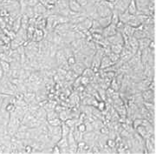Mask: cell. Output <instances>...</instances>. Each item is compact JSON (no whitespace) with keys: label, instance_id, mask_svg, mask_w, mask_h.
<instances>
[{"label":"cell","instance_id":"1","mask_svg":"<svg viewBox=\"0 0 156 154\" xmlns=\"http://www.w3.org/2000/svg\"><path fill=\"white\" fill-rule=\"evenodd\" d=\"M141 98L144 102H150L155 104V91H152L150 89H145L140 92Z\"/></svg>","mask_w":156,"mask_h":154},{"label":"cell","instance_id":"2","mask_svg":"<svg viewBox=\"0 0 156 154\" xmlns=\"http://www.w3.org/2000/svg\"><path fill=\"white\" fill-rule=\"evenodd\" d=\"M96 11L99 17L110 16L112 14V10H110L108 7H107L105 5H103L101 1L96 3Z\"/></svg>","mask_w":156,"mask_h":154},{"label":"cell","instance_id":"3","mask_svg":"<svg viewBox=\"0 0 156 154\" xmlns=\"http://www.w3.org/2000/svg\"><path fill=\"white\" fill-rule=\"evenodd\" d=\"M107 40L109 44H124V39L121 32H117L111 37L107 38Z\"/></svg>","mask_w":156,"mask_h":154},{"label":"cell","instance_id":"4","mask_svg":"<svg viewBox=\"0 0 156 154\" xmlns=\"http://www.w3.org/2000/svg\"><path fill=\"white\" fill-rule=\"evenodd\" d=\"M33 9L34 13H35V17H37L39 16H44V17H46L48 9H47L46 6H44L43 4L39 3V4H37L36 6H34Z\"/></svg>","mask_w":156,"mask_h":154},{"label":"cell","instance_id":"5","mask_svg":"<svg viewBox=\"0 0 156 154\" xmlns=\"http://www.w3.org/2000/svg\"><path fill=\"white\" fill-rule=\"evenodd\" d=\"M117 29L116 25L113 24H110L109 25H108L107 27L103 28L102 29V36L103 38H108V37H111L113 35H115V33H117Z\"/></svg>","mask_w":156,"mask_h":154},{"label":"cell","instance_id":"6","mask_svg":"<svg viewBox=\"0 0 156 154\" xmlns=\"http://www.w3.org/2000/svg\"><path fill=\"white\" fill-rule=\"evenodd\" d=\"M56 145L60 148L61 153H69V144H68L67 137H62L58 140Z\"/></svg>","mask_w":156,"mask_h":154},{"label":"cell","instance_id":"7","mask_svg":"<svg viewBox=\"0 0 156 154\" xmlns=\"http://www.w3.org/2000/svg\"><path fill=\"white\" fill-rule=\"evenodd\" d=\"M66 59H67V58H66V55H65V53H64L62 48H59V49L57 50L56 57H55V61H56V66H60L61 64L64 63L66 61Z\"/></svg>","mask_w":156,"mask_h":154},{"label":"cell","instance_id":"8","mask_svg":"<svg viewBox=\"0 0 156 154\" xmlns=\"http://www.w3.org/2000/svg\"><path fill=\"white\" fill-rule=\"evenodd\" d=\"M45 37V32L44 30H41V29H36L35 30V32L33 34V37H32V39L31 41H34V42H37V43H39L41 42L42 40L44 39Z\"/></svg>","mask_w":156,"mask_h":154},{"label":"cell","instance_id":"9","mask_svg":"<svg viewBox=\"0 0 156 154\" xmlns=\"http://www.w3.org/2000/svg\"><path fill=\"white\" fill-rule=\"evenodd\" d=\"M69 8L70 11L74 12H84L83 8L78 4L76 0L69 1Z\"/></svg>","mask_w":156,"mask_h":154},{"label":"cell","instance_id":"10","mask_svg":"<svg viewBox=\"0 0 156 154\" xmlns=\"http://www.w3.org/2000/svg\"><path fill=\"white\" fill-rule=\"evenodd\" d=\"M114 65V63L110 60V58L107 55H104L101 59V65H100V70H105L107 68H109Z\"/></svg>","mask_w":156,"mask_h":154},{"label":"cell","instance_id":"11","mask_svg":"<svg viewBox=\"0 0 156 154\" xmlns=\"http://www.w3.org/2000/svg\"><path fill=\"white\" fill-rule=\"evenodd\" d=\"M85 68H86V66H84L83 63L77 62V61H76V63L74 66L70 67V69H71L75 73H76L78 76H81V75L83 74V71L85 70Z\"/></svg>","mask_w":156,"mask_h":154},{"label":"cell","instance_id":"12","mask_svg":"<svg viewBox=\"0 0 156 154\" xmlns=\"http://www.w3.org/2000/svg\"><path fill=\"white\" fill-rule=\"evenodd\" d=\"M134 131L137 132L141 138H144V139L148 138V137L150 136V134H149V132H147V128H146L144 126H142V125H140L139 126L136 127V128L134 129Z\"/></svg>","mask_w":156,"mask_h":154},{"label":"cell","instance_id":"13","mask_svg":"<svg viewBox=\"0 0 156 154\" xmlns=\"http://www.w3.org/2000/svg\"><path fill=\"white\" fill-rule=\"evenodd\" d=\"M134 27H132V26H130V25H128V24H125V26L123 28L122 32V35L124 36V37H127V38H130V37H132L133 36V34L134 32Z\"/></svg>","mask_w":156,"mask_h":154},{"label":"cell","instance_id":"14","mask_svg":"<svg viewBox=\"0 0 156 154\" xmlns=\"http://www.w3.org/2000/svg\"><path fill=\"white\" fill-rule=\"evenodd\" d=\"M151 39L148 38H143V39H138V44H139V50L146 49V48H148L149 44H150Z\"/></svg>","mask_w":156,"mask_h":154},{"label":"cell","instance_id":"15","mask_svg":"<svg viewBox=\"0 0 156 154\" xmlns=\"http://www.w3.org/2000/svg\"><path fill=\"white\" fill-rule=\"evenodd\" d=\"M97 21L99 22L100 25L102 28L107 27L108 25H109L111 24V15L108 17H99V18H97Z\"/></svg>","mask_w":156,"mask_h":154},{"label":"cell","instance_id":"16","mask_svg":"<svg viewBox=\"0 0 156 154\" xmlns=\"http://www.w3.org/2000/svg\"><path fill=\"white\" fill-rule=\"evenodd\" d=\"M127 11H128L129 14L131 15H136L137 13V6L135 4V0H130L129 4H128Z\"/></svg>","mask_w":156,"mask_h":154},{"label":"cell","instance_id":"17","mask_svg":"<svg viewBox=\"0 0 156 154\" xmlns=\"http://www.w3.org/2000/svg\"><path fill=\"white\" fill-rule=\"evenodd\" d=\"M126 24H128V25H130V26H132V27H134V29H136V28H138L141 24L140 21L138 20V18L136 17L135 15H132L131 17H130V19L128 20V22Z\"/></svg>","mask_w":156,"mask_h":154},{"label":"cell","instance_id":"18","mask_svg":"<svg viewBox=\"0 0 156 154\" xmlns=\"http://www.w3.org/2000/svg\"><path fill=\"white\" fill-rule=\"evenodd\" d=\"M131 16H132V15H131V14H129L127 10H126L125 11H123V12L119 13V18H120V21H121V22H122L123 24H127V23L128 22V20L130 19Z\"/></svg>","mask_w":156,"mask_h":154},{"label":"cell","instance_id":"19","mask_svg":"<svg viewBox=\"0 0 156 154\" xmlns=\"http://www.w3.org/2000/svg\"><path fill=\"white\" fill-rule=\"evenodd\" d=\"M95 72H94V71H93L90 67H86L85 70L83 71V74H82L81 76H85V77H89V79L92 81L94 77H95Z\"/></svg>","mask_w":156,"mask_h":154},{"label":"cell","instance_id":"20","mask_svg":"<svg viewBox=\"0 0 156 154\" xmlns=\"http://www.w3.org/2000/svg\"><path fill=\"white\" fill-rule=\"evenodd\" d=\"M20 28H21V15L19 17H17V18H15L14 22L12 24V26H11V30L13 32H17Z\"/></svg>","mask_w":156,"mask_h":154},{"label":"cell","instance_id":"21","mask_svg":"<svg viewBox=\"0 0 156 154\" xmlns=\"http://www.w3.org/2000/svg\"><path fill=\"white\" fill-rule=\"evenodd\" d=\"M30 23V17L24 13L21 14V27L23 29H27Z\"/></svg>","mask_w":156,"mask_h":154},{"label":"cell","instance_id":"22","mask_svg":"<svg viewBox=\"0 0 156 154\" xmlns=\"http://www.w3.org/2000/svg\"><path fill=\"white\" fill-rule=\"evenodd\" d=\"M109 48H110V51L111 52H114L115 54H119L120 55V53L122 51L123 45H122V44H110Z\"/></svg>","mask_w":156,"mask_h":154},{"label":"cell","instance_id":"23","mask_svg":"<svg viewBox=\"0 0 156 154\" xmlns=\"http://www.w3.org/2000/svg\"><path fill=\"white\" fill-rule=\"evenodd\" d=\"M22 13H24L25 15H27L30 18H33V17H35V13H34L33 7L26 6V7L23 10V11L21 12V14H22Z\"/></svg>","mask_w":156,"mask_h":154},{"label":"cell","instance_id":"24","mask_svg":"<svg viewBox=\"0 0 156 154\" xmlns=\"http://www.w3.org/2000/svg\"><path fill=\"white\" fill-rule=\"evenodd\" d=\"M61 128H62V137H67V135L69 133L71 128L67 126L64 122H62L61 125Z\"/></svg>","mask_w":156,"mask_h":154},{"label":"cell","instance_id":"25","mask_svg":"<svg viewBox=\"0 0 156 154\" xmlns=\"http://www.w3.org/2000/svg\"><path fill=\"white\" fill-rule=\"evenodd\" d=\"M120 22V18H119V12L115 10L112 11L111 14V24L116 25L118 23Z\"/></svg>","mask_w":156,"mask_h":154},{"label":"cell","instance_id":"26","mask_svg":"<svg viewBox=\"0 0 156 154\" xmlns=\"http://www.w3.org/2000/svg\"><path fill=\"white\" fill-rule=\"evenodd\" d=\"M0 64H1V66L3 68V71L5 72V74L8 73V72L11 71V63L7 62V61L4 60H0Z\"/></svg>","mask_w":156,"mask_h":154},{"label":"cell","instance_id":"27","mask_svg":"<svg viewBox=\"0 0 156 154\" xmlns=\"http://www.w3.org/2000/svg\"><path fill=\"white\" fill-rule=\"evenodd\" d=\"M109 87L111 89H113L114 91H115V92H119V91L121 90V86H120V85L117 83L115 77H113V78H112Z\"/></svg>","mask_w":156,"mask_h":154},{"label":"cell","instance_id":"28","mask_svg":"<svg viewBox=\"0 0 156 154\" xmlns=\"http://www.w3.org/2000/svg\"><path fill=\"white\" fill-rule=\"evenodd\" d=\"M48 125H50L51 126H59L62 125L61 119L59 118H53V119H50L47 121Z\"/></svg>","mask_w":156,"mask_h":154},{"label":"cell","instance_id":"29","mask_svg":"<svg viewBox=\"0 0 156 154\" xmlns=\"http://www.w3.org/2000/svg\"><path fill=\"white\" fill-rule=\"evenodd\" d=\"M58 118V113L56 112L55 110H51L47 111V117H46V119L47 121L50 120V119H53V118Z\"/></svg>","mask_w":156,"mask_h":154},{"label":"cell","instance_id":"30","mask_svg":"<svg viewBox=\"0 0 156 154\" xmlns=\"http://www.w3.org/2000/svg\"><path fill=\"white\" fill-rule=\"evenodd\" d=\"M107 56L110 58V60H111L114 64H115L116 62H118V61L120 60V55H119V54H115V53L111 52V51H110Z\"/></svg>","mask_w":156,"mask_h":154},{"label":"cell","instance_id":"31","mask_svg":"<svg viewBox=\"0 0 156 154\" xmlns=\"http://www.w3.org/2000/svg\"><path fill=\"white\" fill-rule=\"evenodd\" d=\"M16 107H17V105H15V104L9 102V103L5 105V111H7V112H9V113H11V112H13V111H15Z\"/></svg>","mask_w":156,"mask_h":154},{"label":"cell","instance_id":"32","mask_svg":"<svg viewBox=\"0 0 156 154\" xmlns=\"http://www.w3.org/2000/svg\"><path fill=\"white\" fill-rule=\"evenodd\" d=\"M96 108L100 111H104L106 109V101H103V100H100L98 101V104L96 105Z\"/></svg>","mask_w":156,"mask_h":154},{"label":"cell","instance_id":"33","mask_svg":"<svg viewBox=\"0 0 156 154\" xmlns=\"http://www.w3.org/2000/svg\"><path fill=\"white\" fill-rule=\"evenodd\" d=\"M66 61H67L68 65L71 67V66H73L75 64H76V58L75 55H72V56H70V57H69V58H67Z\"/></svg>","mask_w":156,"mask_h":154},{"label":"cell","instance_id":"34","mask_svg":"<svg viewBox=\"0 0 156 154\" xmlns=\"http://www.w3.org/2000/svg\"><path fill=\"white\" fill-rule=\"evenodd\" d=\"M76 129H77L78 131L80 132H82V133H84L85 132H87V130H86V126H85V124L84 123H79L77 124L76 126Z\"/></svg>","mask_w":156,"mask_h":154},{"label":"cell","instance_id":"35","mask_svg":"<svg viewBox=\"0 0 156 154\" xmlns=\"http://www.w3.org/2000/svg\"><path fill=\"white\" fill-rule=\"evenodd\" d=\"M39 0H25V5L27 6H30V7H34L37 4H39Z\"/></svg>","mask_w":156,"mask_h":154},{"label":"cell","instance_id":"36","mask_svg":"<svg viewBox=\"0 0 156 154\" xmlns=\"http://www.w3.org/2000/svg\"><path fill=\"white\" fill-rule=\"evenodd\" d=\"M51 153H56V154L61 153L60 148L58 147V145H57L56 144H55V145L51 147Z\"/></svg>","mask_w":156,"mask_h":154},{"label":"cell","instance_id":"37","mask_svg":"<svg viewBox=\"0 0 156 154\" xmlns=\"http://www.w3.org/2000/svg\"><path fill=\"white\" fill-rule=\"evenodd\" d=\"M89 1H90V0H76V2H77L78 4H79L80 6H82L83 8H84L85 6H87L88 4H89Z\"/></svg>","mask_w":156,"mask_h":154},{"label":"cell","instance_id":"38","mask_svg":"<svg viewBox=\"0 0 156 154\" xmlns=\"http://www.w3.org/2000/svg\"><path fill=\"white\" fill-rule=\"evenodd\" d=\"M148 48H149L150 50H155V48H156L155 40H151V42H150V44H149Z\"/></svg>","mask_w":156,"mask_h":154},{"label":"cell","instance_id":"39","mask_svg":"<svg viewBox=\"0 0 156 154\" xmlns=\"http://www.w3.org/2000/svg\"><path fill=\"white\" fill-rule=\"evenodd\" d=\"M4 75H5V72H4V71H3V68H2L1 64H0V79L4 77Z\"/></svg>","mask_w":156,"mask_h":154}]
</instances>
